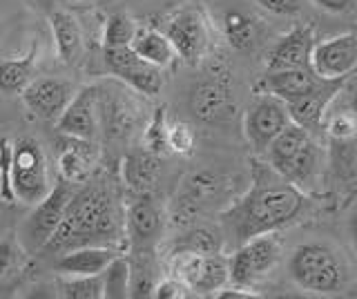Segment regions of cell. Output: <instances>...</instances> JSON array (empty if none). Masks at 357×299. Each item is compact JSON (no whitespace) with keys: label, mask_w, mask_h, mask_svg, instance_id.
<instances>
[{"label":"cell","mask_w":357,"mask_h":299,"mask_svg":"<svg viewBox=\"0 0 357 299\" xmlns=\"http://www.w3.org/2000/svg\"><path fill=\"white\" fill-rule=\"evenodd\" d=\"M306 194L268 163H255L252 183L241 199L221 213L223 237L234 246L259 235H273L306 213Z\"/></svg>","instance_id":"cell-1"},{"label":"cell","mask_w":357,"mask_h":299,"mask_svg":"<svg viewBox=\"0 0 357 299\" xmlns=\"http://www.w3.org/2000/svg\"><path fill=\"white\" fill-rule=\"evenodd\" d=\"M123 208L105 181L87 179L70 197L59 228L40 252L54 257L78 246H119L126 239Z\"/></svg>","instance_id":"cell-2"},{"label":"cell","mask_w":357,"mask_h":299,"mask_svg":"<svg viewBox=\"0 0 357 299\" xmlns=\"http://www.w3.org/2000/svg\"><path fill=\"white\" fill-rule=\"evenodd\" d=\"M288 273L299 288L317 295H335L346 284V268L337 252L315 241L293 250Z\"/></svg>","instance_id":"cell-3"},{"label":"cell","mask_w":357,"mask_h":299,"mask_svg":"<svg viewBox=\"0 0 357 299\" xmlns=\"http://www.w3.org/2000/svg\"><path fill=\"white\" fill-rule=\"evenodd\" d=\"M47 157L40 143L31 137H20L11 143V192L25 206L38 204L52 190Z\"/></svg>","instance_id":"cell-4"},{"label":"cell","mask_w":357,"mask_h":299,"mask_svg":"<svg viewBox=\"0 0 357 299\" xmlns=\"http://www.w3.org/2000/svg\"><path fill=\"white\" fill-rule=\"evenodd\" d=\"M279 254H282V248L273 235H259L239 243L237 250L228 257L230 286L250 291L257 282H261L275 268Z\"/></svg>","instance_id":"cell-5"},{"label":"cell","mask_w":357,"mask_h":299,"mask_svg":"<svg viewBox=\"0 0 357 299\" xmlns=\"http://www.w3.org/2000/svg\"><path fill=\"white\" fill-rule=\"evenodd\" d=\"M74 190H76V183L59 179L38 204H33L31 215L22 221V226H20V239L29 250L40 252V248L50 241V237L61 224L67 201H70Z\"/></svg>","instance_id":"cell-6"},{"label":"cell","mask_w":357,"mask_h":299,"mask_svg":"<svg viewBox=\"0 0 357 299\" xmlns=\"http://www.w3.org/2000/svg\"><path fill=\"white\" fill-rule=\"evenodd\" d=\"M172 270L176 279L197 295H217L230 284L228 257H223V252L172 254Z\"/></svg>","instance_id":"cell-7"},{"label":"cell","mask_w":357,"mask_h":299,"mask_svg":"<svg viewBox=\"0 0 357 299\" xmlns=\"http://www.w3.org/2000/svg\"><path fill=\"white\" fill-rule=\"evenodd\" d=\"M123 219L130 248L134 252H154L165 232V215L159 201L150 192H137L123 208Z\"/></svg>","instance_id":"cell-8"},{"label":"cell","mask_w":357,"mask_h":299,"mask_svg":"<svg viewBox=\"0 0 357 299\" xmlns=\"http://www.w3.org/2000/svg\"><path fill=\"white\" fill-rule=\"evenodd\" d=\"M223 197H228V183L221 174L212 170H195L181 181L174 199V215L181 221L201 217L221 204Z\"/></svg>","instance_id":"cell-9"},{"label":"cell","mask_w":357,"mask_h":299,"mask_svg":"<svg viewBox=\"0 0 357 299\" xmlns=\"http://www.w3.org/2000/svg\"><path fill=\"white\" fill-rule=\"evenodd\" d=\"M293 121L288 116L286 103L271 94H257V101L245 109L243 135L257 154H264L271 141L286 130Z\"/></svg>","instance_id":"cell-10"},{"label":"cell","mask_w":357,"mask_h":299,"mask_svg":"<svg viewBox=\"0 0 357 299\" xmlns=\"http://www.w3.org/2000/svg\"><path fill=\"white\" fill-rule=\"evenodd\" d=\"M105 72L128 83L132 90L154 96L163 87V70L141 59L132 47H103Z\"/></svg>","instance_id":"cell-11"},{"label":"cell","mask_w":357,"mask_h":299,"mask_svg":"<svg viewBox=\"0 0 357 299\" xmlns=\"http://www.w3.org/2000/svg\"><path fill=\"white\" fill-rule=\"evenodd\" d=\"M163 34L170 38L176 56L188 65H197L210 49V27L197 9H183L170 16Z\"/></svg>","instance_id":"cell-12"},{"label":"cell","mask_w":357,"mask_h":299,"mask_svg":"<svg viewBox=\"0 0 357 299\" xmlns=\"http://www.w3.org/2000/svg\"><path fill=\"white\" fill-rule=\"evenodd\" d=\"M98 107H100L98 87L94 85L83 87V90L74 92L72 101L67 103L63 114L56 118V130L67 137L96 141L100 135Z\"/></svg>","instance_id":"cell-13"},{"label":"cell","mask_w":357,"mask_h":299,"mask_svg":"<svg viewBox=\"0 0 357 299\" xmlns=\"http://www.w3.org/2000/svg\"><path fill=\"white\" fill-rule=\"evenodd\" d=\"M310 68L324 81H344L357 70V34H342L315 43Z\"/></svg>","instance_id":"cell-14"},{"label":"cell","mask_w":357,"mask_h":299,"mask_svg":"<svg viewBox=\"0 0 357 299\" xmlns=\"http://www.w3.org/2000/svg\"><path fill=\"white\" fill-rule=\"evenodd\" d=\"M74 85L59 76H40V79H31L25 90L20 92L22 103L27 105L29 112H33L43 121H56L67 103L74 96Z\"/></svg>","instance_id":"cell-15"},{"label":"cell","mask_w":357,"mask_h":299,"mask_svg":"<svg viewBox=\"0 0 357 299\" xmlns=\"http://www.w3.org/2000/svg\"><path fill=\"white\" fill-rule=\"evenodd\" d=\"M188 107L199 123L217 125L228 121L234 112V98L226 81L206 79L199 81L188 96Z\"/></svg>","instance_id":"cell-16"},{"label":"cell","mask_w":357,"mask_h":299,"mask_svg":"<svg viewBox=\"0 0 357 299\" xmlns=\"http://www.w3.org/2000/svg\"><path fill=\"white\" fill-rule=\"evenodd\" d=\"M315 31L308 25L293 27L279 38L266 56V70H299L310 68Z\"/></svg>","instance_id":"cell-17"},{"label":"cell","mask_w":357,"mask_h":299,"mask_svg":"<svg viewBox=\"0 0 357 299\" xmlns=\"http://www.w3.org/2000/svg\"><path fill=\"white\" fill-rule=\"evenodd\" d=\"M344 81H324L319 87H315L312 92L293 98V101H286L288 116L295 125L308 130L310 135L321 130L324 116H326V109L335 94H340Z\"/></svg>","instance_id":"cell-18"},{"label":"cell","mask_w":357,"mask_h":299,"mask_svg":"<svg viewBox=\"0 0 357 299\" xmlns=\"http://www.w3.org/2000/svg\"><path fill=\"white\" fill-rule=\"evenodd\" d=\"M324 79L312 72V68H299V70H268L259 81L255 83V94H271L282 98V101H293L315 87H319Z\"/></svg>","instance_id":"cell-19"},{"label":"cell","mask_w":357,"mask_h":299,"mask_svg":"<svg viewBox=\"0 0 357 299\" xmlns=\"http://www.w3.org/2000/svg\"><path fill=\"white\" fill-rule=\"evenodd\" d=\"M119 254V246H78L54 254L52 268L59 275H100Z\"/></svg>","instance_id":"cell-20"},{"label":"cell","mask_w":357,"mask_h":299,"mask_svg":"<svg viewBox=\"0 0 357 299\" xmlns=\"http://www.w3.org/2000/svg\"><path fill=\"white\" fill-rule=\"evenodd\" d=\"M65 141L59 150V174L61 179L81 185L89 179V172L96 161V146L94 141L76 139L63 135Z\"/></svg>","instance_id":"cell-21"},{"label":"cell","mask_w":357,"mask_h":299,"mask_svg":"<svg viewBox=\"0 0 357 299\" xmlns=\"http://www.w3.org/2000/svg\"><path fill=\"white\" fill-rule=\"evenodd\" d=\"M221 29L228 45L237 52H250L261 38V25L255 16L241 9H228L221 18Z\"/></svg>","instance_id":"cell-22"},{"label":"cell","mask_w":357,"mask_h":299,"mask_svg":"<svg viewBox=\"0 0 357 299\" xmlns=\"http://www.w3.org/2000/svg\"><path fill=\"white\" fill-rule=\"evenodd\" d=\"M50 23H52V34H54V45H56V54H59L61 63L72 65L78 54L83 52V34H81V25L78 20L56 9V12L50 14Z\"/></svg>","instance_id":"cell-23"},{"label":"cell","mask_w":357,"mask_h":299,"mask_svg":"<svg viewBox=\"0 0 357 299\" xmlns=\"http://www.w3.org/2000/svg\"><path fill=\"white\" fill-rule=\"evenodd\" d=\"M223 246H226V237H223V232L219 228L192 226L172 239L170 254H183V252L217 254V252H223Z\"/></svg>","instance_id":"cell-24"},{"label":"cell","mask_w":357,"mask_h":299,"mask_svg":"<svg viewBox=\"0 0 357 299\" xmlns=\"http://www.w3.org/2000/svg\"><path fill=\"white\" fill-rule=\"evenodd\" d=\"M130 47L137 52L141 59H145L161 70L167 68V65H172V61L176 59L170 38H167L163 31L152 29V27H139L130 43Z\"/></svg>","instance_id":"cell-25"},{"label":"cell","mask_w":357,"mask_h":299,"mask_svg":"<svg viewBox=\"0 0 357 299\" xmlns=\"http://www.w3.org/2000/svg\"><path fill=\"white\" fill-rule=\"evenodd\" d=\"M161 172V157L152 152L130 154L123 161V181L132 187L134 192H148V187L156 181Z\"/></svg>","instance_id":"cell-26"},{"label":"cell","mask_w":357,"mask_h":299,"mask_svg":"<svg viewBox=\"0 0 357 299\" xmlns=\"http://www.w3.org/2000/svg\"><path fill=\"white\" fill-rule=\"evenodd\" d=\"M36 45L29 54L20 59L0 61V94H20L33 79V68H36Z\"/></svg>","instance_id":"cell-27"},{"label":"cell","mask_w":357,"mask_h":299,"mask_svg":"<svg viewBox=\"0 0 357 299\" xmlns=\"http://www.w3.org/2000/svg\"><path fill=\"white\" fill-rule=\"evenodd\" d=\"M100 282H103V299L130 297V259L126 254L121 252L105 266L100 273Z\"/></svg>","instance_id":"cell-28"},{"label":"cell","mask_w":357,"mask_h":299,"mask_svg":"<svg viewBox=\"0 0 357 299\" xmlns=\"http://www.w3.org/2000/svg\"><path fill=\"white\" fill-rule=\"evenodd\" d=\"M139 25L128 12H112L105 20L103 29V47H130V43L137 34Z\"/></svg>","instance_id":"cell-29"},{"label":"cell","mask_w":357,"mask_h":299,"mask_svg":"<svg viewBox=\"0 0 357 299\" xmlns=\"http://www.w3.org/2000/svg\"><path fill=\"white\" fill-rule=\"evenodd\" d=\"M59 288L61 297L67 299H103L100 275H65Z\"/></svg>","instance_id":"cell-30"},{"label":"cell","mask_w":357,"mask_h":299,"mask_svg":"<svg viewBox=\"0 0 357 299\" xmlns=\"http://www.w3.org/2000/svg\"><path fill=\"white\" fill-rule=\"evenodd\" d=\"M141 146L145 152L159 154V157L163 152H167V114H165V107H159L154 112L150 125L143 132Z\"/></svg>","instance_id":"cell-31"},{"label":"cell","mask_w":357,"mask_h":299,"mask_svg":"<svg viewBox=\"0 0 357 299\" xmlns=\"http://www.w3.org/2000/svg\"><path fill=\"white\" fill-rule=\"evenodd\" d=\"M195 130L183 121H172L167 123V150L176 154H192L195 150Z\"/></svg>","instance_id":"cell-32"},{"label":"cell","mask_w":357,"mask_h":299,"mask_svg":"<svg viewBox=\"0 0 357 299\" xmlns=\"http://www.w3.org/2000/svg\"><path fill=\"white\" fill-rule=\"evenodd\" d=\"M328 135L337 143H353L357 137V116L351 112H340L331 118Z\"/></svg>","instance_id":"cell-33"},{"label":"cell","mask_w":357,"mask_h":299,"mask_svg":"<svg viewBox=\"0 0 357 299\" xmlns=\"http://www.w3.org/2000/svg\"><path fill=\"white\" fill-rule=\"evenodd\" d=\"M0 197L5 201H14L11 192V143L0 139Z\"/></svg>","instance_id":"cell-34"},{"label":"cell","mask_w":357,"mask_h":299,"mask_svg":"<svg viewBox=\"0 0 357 299\" xmlns=\"http://www.w3.org/2000/svg\"><path fill=\"white\" fill-rule=\"evenodd\" d=\"M154 299H183L188 297V288L176 279V277H165L159 279L152 291Z\"/></svg>","instance_id":"cell-35"},{"label":"cell","mask_w":357,"mask_h":299,"mask_svg":"<svg viewBox=\"0 0 357 299\" xmlns=\"http://www.w3.org/2000/svg\"><path fill=\"white\" fill-rule=\"evenodd\" d=\"M18 263V243L16 239L5 237L0 239V279L7 277Z\"/></svg>","instance_id":"cell-36"},{"label":"cell","mask_w":357,"mask_h":299,"mask_svg":"<svg viewBox=\"0 0 357 299\" xmlns=\"http://www.w3.org/2000/svg\"><path fill=\"white\" fill-rule=\"evenodd\" d=\"M255 3L275 16H295L301 12V0H255Z\"/></svg>","instance_id":"cell-37"},{"label":"cell","mask_w":357,"mask_h":299,"mask_svg":"<svg viewBox=\"0 0 357 299\" xmlns=\"http://www.w3.org/2000/svg\"><path fill=\"white\" fill-rule=\"evenodd\" d=\"M312 5H317L319 9L331 14H344L355 5V0H312Z\"/></svg>","instance_id":"cell-38"},{"label":"cell","mask_w":357,"mask_h":299,"mask_svg":"<svg viewBox=\"0 0 357 299\" xmlns=\"http://www.w3.org/2000/svg\"><path fill=\"white\" fill-rule=\"evenodd\" d=\"M349 235H351V241L357 250V206L351 210V215H349Z\"/></svg>","instance_id":"cell-39"}]
</instances>
